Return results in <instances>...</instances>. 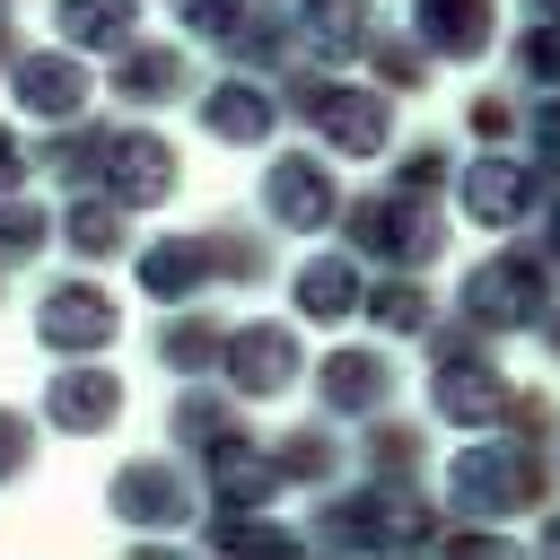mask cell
<instances>
[{
	"label": "cell",
	"mask_w": 560,
	"mask_h": 560,
	"mask_svg": "<svg viewBox=\"0 0 560 560\" xmlns=\"http://www.w3.org/2000/svg\"><path fill=\"white\" fill-rule=\"evenodd\" d=\"M114 324H122V306H114L96 280H52V289H44V306H35L44 350H105V341H114Z\"/></svg>",
	"instance_id": "1"
},
{
	"label": "cell",
	"mask_w": 560,
	"mask_h": 560,
	"mask_svg": "<svg viewBox=\"0 0 560 560\" xmlns=\"http://www.w3.org/2000/svg\"><path fill=\"white\" fill-rule=\"evenodd\" d=\"M114 411H122V376H114V368H52L44 420H52L61 438H96Z\"/></svg>",
	"instance_id": "2"
},
{
	"label": "cell",
	"mask_w": 560,
	"mask_h": 560,
	"mask_svg": "<svg viewBox=\"0 0 560 560\" xmlns=\"http://www.w3.org/2000/svg\"><path fill=\"white\" fill-rule=\"evenodd\" d=\"M9 79H18V105L44 122H79L88 105V70L70 52H9Z\"/></svg>",
	"instance_id": "3"
},
{
	"label": "cell",
	"mask_w": 560,
	"mask_h": 560,
	"mask_svg": "<svg viewBox=\"0 0 560 560\" xmlns=\"http://www.w3.org/2000/svg\"><path fill=\"white\" fill-rule=\"evenodd\" d=\"M105 184H114L122 210H131V201H158V192L175 184L166 140H158V131H114V140H105Z\"/></svg>",
	"instance_id": "4"
},
{
	"label": "cell",
	"mask_w": 560,
	"mask_h": 560,
	"mask_svg": "<svg viewBox=\"0 0 560 560\" xmlns=\"http://www.w3.org/2000/svg\"><path fill=\"white\" fill-rule=\"evenodd\" d=\"M52 18L70 44H105V52L131 44V0H52Z\"/></svg>",
	"instance_id": "5"
},
{
	"label": "cell",
	"mask_w": 560,
	"mask_h": 560,
	"mask_svg": "<svg viewBox=\"0 0 560 560\" xmlns=\"http://www.w3.org/2000/svg\"><path fill=\"white\" fill-rule=\"evenodd\" d=\"M175 79H184V70H175V52H166V44H149V52H131V44H122V52H114V88H122L131 105H166V96H175Z\"/></svg>",
	"instance_id": "6"
},
{
	"label": "cell",
	"mask_w": 560,
	"mask_h": 560,
	"mask_svg": "<svg viewBox=\"0 0 560 560\" xmlns=\"http://www.w3.org/2000/svg\"><path fill=\"white\" fill-rule=\"evenodd\" d=\"M114 508H122V516H175V508H184V481H175L166 464H131V472L114 481Z\"/></svg>",
	"instance_id": "7"
},
{
	"label": "cell",
	"mask_w": 560,
	"mask_h": 560,
	"mask_svg": "<svg viewBox=\"0 0 560 560\" xmlns=\"http://www.w3.org/2000/svg\"><path fill=\"white\" fill-rule=\"evenodd\" d=\"M228 359H236V385H245V394H271V385L289 376V332H236Z\"/></svg>",
	"instance_id": "8"
},
{
	"label": "cell",
	"mask_w": 560,
	"mask_h": 560,
	"mask_svg": "<svg viewBox=\"0 0 560 560\" xmlns=\"http://www.w3.org/2000/svg\"><path fill=\"white\" fill-rule=\"evenodd\" d=\"M201 122H210L219 140H262V122H271V105H262L254 88H236V79H228V88H219V96L201 105Z\"/></svg>",
	"instance_id": "9"
},
{
	"label": "cell",
	"mask_w": 560,
	"mask_h": 560,
	"mask_svg": "<svg viewBox=\"0 0 560 560\" xmlns=\"http://www.w3.org/2000/svg\"><path fill=\"white\" fill-rule=\"evenodd\" d=\"M61 236H70V254H114L122 245V201H70Z\"/></svg>",
	"instance_id": "10"
},
{
	"label": "cell",
	"mask_w": 560,
	"mask_h": 560,
	"mask_svg": "<svg viewBox=\"0 0 560 560\" xmlns=\"http://www.w3.org/2000/svg\"><path fill=\"white\" fill-rule=\"evenodd\" d=\"M192 280H201V254H192V245H149V254H140V289H149V298H184Z\"/></svg>",
	"instance_id": "11"
},
{
	"label": "cell",
	"mask_w": 560,
	"mask_h": 560,
	"mask_svg": "<svg viewBox=\"0 0 560 560\" xmlns=\"http://www.w3.org/2000/svg\"><path fill=\"white\" fill-rule=\"evenodd\" d=\"M271 210H280L289 228H306V219L324 210V175H315V166H280V175H271Z\"/></svg>",
	"instance_id": "12"
},
{
	"label": "cell",
	"mask_w": 560,
	"mask_h": 560,
	"mask_svg": "<svg viewBox=\"0 0 560 560\" xmlns=\"http://www.w3.org/2000/svg\"><path fill=\"white\" fill-rule=\"evenodd\" d=\"M44 236H52V219H44V210H26V201H9V192H0V262H26V254H35V245H44Z\"/></svg>",
	"instance_id": "13"
},
{
	"label": "cell",
	"mask_w": 560,
	"mask_h": 560,
	"mask_svg": "<svg viewBox=\"0 0 560 560\" xmlns=\"http://www.w3.org/2000/svg\"><path fill=\"white\" fill-rule=\"evenodd\" d=\"M96 158H105V131H70V140H52V149H44V166H52L61 184H88V175H96Z\"/></svg>",
	"instance_id": "14"
},
{
	"label": "cell",
	"mask_w": 560,
	"mask_h": 560,
	"mask_svg": "<svg viewBox=\"0 0 560 560\" xmlns=\"http://www.w3.org/2000/svg\"><path fill=\"white\" fill-rule=\"evenodd\" d=\"M298 289H306V315H341V306H350V271H341V262H315Z\"/></svg>",
	"instance_id": "15"
},
{
	"label": "cell",
	"mask_w": 560,
	"mask_h": 560,
	"mask_svg": "<svg viewBox=\"0 0 560 560\" xmlns=\"http://www.w3.org/2000/svg\"><path fill=\"white\" fill-rule=\"evenodd\" d=\"M210 341H219L210 324H166V332H158V350H166L175 368H201V359H210Z\"/></svg>",
	"instance_id": "16"
},
{
	"label": "cell",
	"mask_w": 560,
	"mask_h": 560,
	"mask_svg": "<svg viewBox=\"0 0 560 560\" xmlns=\"http://www.w3.org/2000/svg\"><path fill=\"white\" fill-rule=\"evenodd\" d=\"M429 18L446 44H481V0H429Z\"/></svg>",
	"instance_id": "17"
},
{
	"label": "cell",
	"mask_w": 560,
	"mask_h": 560,
	"mask_svg": "<svg viewBox=\"0 0 560 560\" xmlns=\"http://www.w3.org/2000/svg\"><path fill=\"white\" fill-rule=\"evenodd\" d=\"M35 464V438H26V411H0V481H18Z\"/></svg>",
	"instance_id": "18"
},
{
	"label": "cell",
	"mask_w": 560,
	"mask_h": 560,
	"mask_svg": "<svg viewBox=\"0 0 560 560\" xmlns=\"http://www.w3.org/2000/svg\"><path fill=\"white\" fill-rule=\"evenodd\" d=\"M245 0H184V26H201V35H228V18H236Z\"/></svg>",
	"instance_id": "19"
},
{
	"label": "cell",
	"mask_w": 560,
	"mask_h": 560,
	"mask_svg": "<svg viewBox=\"0 0 560 560\" xmlns=\"http://www.w3.org/2000/svg\"><path fill=\"white\" fill-rule=\"evenodd\" d=\"M26 184V149H18V131L0 122V192H18Z\"/></svg>",
	"instance_id": "20"
},
{
	"label": "cell",
	"mask_w": 560,
	"mask_h": 560,
	"mask_svg": "<svg viewBox=\"0 0 560 560\" xmlns=\"http://www.w3.org/2000/svg\"><path fill=\"white\" fill-rule=\"evenodd\" d=\"M9 52H18V35H9V18H0V61H9Z\"/></svg>",
	"instance_id": "21"
}]
</instances>
